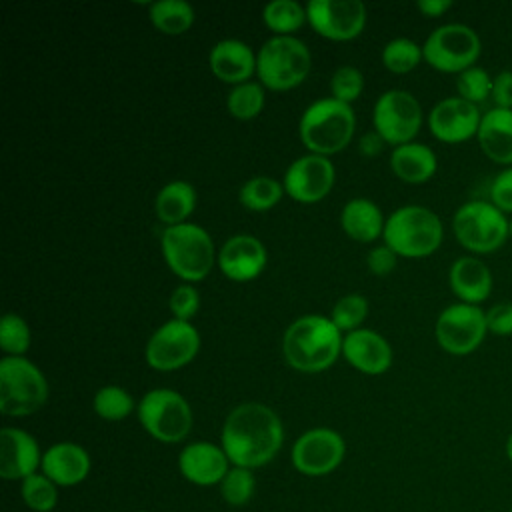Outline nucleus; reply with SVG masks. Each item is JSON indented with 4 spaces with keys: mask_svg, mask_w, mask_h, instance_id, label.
<instances>
[{
    "mask_svg": "<svg viewBox=\"0 0 512 512\" xmlns=\"http://www.w3.org/2000/svg\"><path fill=\"white\" fill-rule=\"evenodd\" d=\"M220 440L230 464L252 470L268 464L278 454L284 428L270 406L244 402L226 416Z\"/></svg>",
    "mask_w": 512,
    "mask_h": 512,
    "instance_id": "nucleus-1",
    "label": "nucleus"
},
{
    "mask_svg": "<svg viewBox=\"0 0 512 512\" xmlns=\"http://www.w3.org/2000/svg\"><path fill=\"white\" fill-rule=\"evenodd\" d=\"M342 332L322 314L296 318L282 336V354L288 366L298 372L316 374L330 368L342 354Z\"/></svg>",
    "mask_w": 512,
    "mask_h": 512,
    "instance_id": "nucleus-2",
    "label": "nucleus"
},
{
    "mask_svg": "<svg viewBox=\"0 0 512 512\" xmlns=\"http://www.w3.org/2000/svg\"><path fill=\"white\" fill-rule=\"evenodd\" d=\"M356 130V116L350 104L332 96L314 100L300 116L298 134L310 154L330 156L344 150Z\"/></svg>",
    "mask_w": 512,
    "mask_h": 512,
    "instance_id": "nucleus-3",
    "label": "nucleus"
},
{
    "mask_svg": "<svg viewBox=\"0 0 512 512\" xmlns=\"http://www.w3.org/2000/svg\"><path fill=\"white\" fill-rule=\"evenodd\" d=\"M384 244L402 258H426L444 240V226L436 212L420 204L396 208L384 224Z\"/></svg>",
    "mask_w": 512,
    "mask_h": 512,
    "instance_id": "nucleus-4",
    "label": "nucleus"
},
{
    "mask_svg": "<svg viewBox=\"0 0 512 512\" xmlns=\"http://www.w3.org/2000/svg\"><path fill=\"white\" fill-rule=\"evenodd\" d=\"M160 248L168 268L188 284L204 280L218 256L208 230L192 222L166 226L160 236Z\"/></svg>",
    "mask_w": 512,
    "mask_h": 512,
    "instance_id": "nucleus-5",
    "label": "nucleus"
},
{
    "mask_svg": "<svg viewBox=\"0 0 512 512\" xmlns=\"http://www.w3.org/2000/svg\"><path fill=\"white\" fill-rule=\"evenodd\" d=\"M452 232L472 254H492L510 238V218L490 200H468L452 216Z\"/></svg>",
    "mask_w": 512,
    "mask_h": 512,
    "instance_id": "nucleus-6",
    "label": "nucleus"
},
{
    "mask_svg": "<svg viewBox=\"0 0 512 512\" xmlns=\"http://www.w3.org/2000/svg\"><path fill=\"white\" fill-rule=\"evenodd\" d=\"M312 56L296 36H272L256 54V76L270 90H290L302 84L310 72Z\"/></svg>",
    "mask_w": 512,
    "mask_h": 512,
    "instance_id": "nucleus-7",
    "label": "nucleus"
},
{
    "mask_svg": "<svg viewBox=\"0 0 512 512\" xmlns=\"http://www.w3.org/2000/svg\"><path fill=\"white\" fill-rule=\"evenodd\" d=\"M48 400V382L42 370L24 356L0 360V412L6 416H28Z\"/></svg>",
    "mask_w": 512,
    "mask_h": 512,
    "instance_id": "nucleus-8",
    "label": "nucleus"
},
{
    "mask_svg": "<svg viewBox=\"0 0 512 512\" xmlns=\"http://www.w3.org/2000/svg\"><path fill=\"white\" fill-rule=\"evenodd\" d=\"M482 40L474 28L462 22H448L434 28L422 44L424 62L444 74H460L476 66Z\"/></svg>",
    "mask_w": 512,
    "mask_h": 512,
    "instance_id": "nucleus-9",
    "label": "nucleus"
},
{
    "mask_svg": "<svg viewBox=\"0 0 512 512\" xmlns=\"http://www.w3.org/2000/svg\"><path fill=\"white\" fill-rule=\"evenodd\" d=\"M136 412L142 428L164 444L180 442L192 430V408L188 400L170 388L148 390L140 398Z\"/></svg>",
    "mask_w": 512,
    "mask_h": 512,
    "instance_id": "nucleus-10",
    "label": "nucleus"
},
{
    "mask_svg": "<svg viewBox=\"0 0 512 512\" xmlns=\"http://www.w3.org/2000/svg\"><path fill=\"white\" fill-rule=\"evenodd\" d=\"M422 120L420 102L412 92L402 88H392L380 94L372 110L374 130L386 144L394 146L414 142L422 128Z\"/></svg>",
    "mask_w": 512,
    "mask_h": 512,
    "instance_id": "nucleus-11",
    "label": "nucleus"
},
{
    "mask_svg": "<svg viewBox=\"0 0 512 512\" xmlns=\"http://www.w3.org/2000/svg\"><path fill=\"white\" fill-rule=\"evenodd\" d=\"M486 334V310L464 302L446 306L434 324L438 346L452 356L472 354L484 342Z\"/></svg>",
    "mask_w": 512,
    "mask_h": 512,
    "instance_id": "nucleus-12",
    "label": "nucleus"
},
{
    "mask_svg": "<svg viewBox=\"0 0 512 512\" xmlns=\"http://www.w3.org/2000/svg\"><path fill=\"white\" fill-rule=\"evenodd\" d=\"M200 350V334L192 322L186 320H168L158 326L146 342L144 358L150 368L158 372H172L188 362Z\"/></svg>",
    "mask_w": 512,
    "mask_h": 512,
    "instance_id": "nucleus-13",
    "label": "nucleus"
},
{
    "mask_svg": "<svg viewBox=\"0 0 512 512\" xmlns=\"http://www.w3.org/2000/svg\"><path fill=\"white\" fill-rule=\"evenodd\" d=\"M344 438L332 428H310L292 446V464L304 476H326L344 460Z\"/></svg>",
    "mask_w": 512,
    "mask_h": 512,
    "instance_id": "nucleus-14",
    "label": "nucleus"
},
{
    "mask_svg": "<svg viewBox=\"0 0 512 512\" xmlns=\"http://www.w3.org/2000/svg\"><path fill=\"white\" fill-rule=\"evenodd\" d=\"M308 24L328 40H352L366 24V6L360 0H310Z\"/></svg>",
    "mask_w": 512,
    "mask_h": 512,
    "instance_id": "nucleus-15",
    "label": "nucleus"
},
{
    "mask_svg": "<svg viewBox=\"0 0 512 512\" xmlns=\"http://www.w3.org/2000/svg\"><path fill=\"white\" fill-rule=\"evenodd\" d=\"M334 164L328 156L306 154L296 158L284 172V192L302 204H314L328 196L334 186Z\"/></svg>",
    "mask_w": 512,
    "mask_h": 512,
    "instance_id": "nucleus-16",
    "label": "nucleus"
},
{
    "mask_svg": "<svg viewBox=\"0 0 512 512\" xmlns=\"http://www.w3.org/2000/svg\"><path fill=\"white\" fill-rule=\"evenodd\" d=\"M480 108L460 96L442 98L428 112L430 134L444 144H462L470 138H476L480 120Z\"/></svg>",
    "mask_w": 512,
    "mask_h": 512,
    "instance_id": "nucleus-17",
    "label": "nucleus"
},
{
    "mask_svg": "<svg viewBox=\"0 0 512 512\" xmlns=\"http://www.w3.org/2000/svg\"><path fill=\"white\" fill-rule=\"evenodd\" d=\"M268 254L264 244L252 234H234L218 250L216 264L234 282H250L266 268Z\"/></svg>",
    "mask_w": 512,
    "mask_h": 512,
    "instance_id": "nucleus-18",
    "label": "nucleus"
},
{
    "mask_svg": "<svg viewBox=\"0 0 512 512\" xmlns=\"http://www.w3.org/2000/svg\"><path fill=\"white\" fill-rule=\"evenodd\" d=\"M342 356L362 374L378 376L392 366V348L388 340L370 328H358L344 334Z\"/></svg>",
    "mask_w": 512,
    "mask_h": 512,
    "instance_id": "nucleus-19",
    "label": "nucleus"
},
{
    "mask_svg": "<svg viewBox=\"0 0 512 512\" xmlns=\"http://www.w3.org/2000/svg\"><path fill=\"white\" fill-rule=\"evenodd\" d=\"M40 464L42 454L32 434L12 426L0 430V476L4 480H24L36 474Z\"/></svg>",
    "mask_w": 512,
    "mask_h": 512,
    "instance_id": "nucleus-20",
    "label": "nucleus"
},
{
    "mask_svg": "<svg viewBox=\"0 0 512 512\" xmlns=\"http://www.w3.org/2000/svg\"><path fill=\"white\" fill-rule=\"evenodd\" d=\"M228 456L222 446L212 442H190L178 456V468L182 476L198 486L220 484L228 474Z\"/></svg>",
    "mask_w": 512,
    "mask_h": 512,
    "instance_id": "nucleus-21",
    "label": "nucleus"
},
{
    "mask_svg": "<svg viewBox=\"0 0 512 512\" xmlns=\"http://www.w3.org/2000/svg\"><path fill=\"white\" fill-rule=\"evenodd\" d=\"M448 284L458 302L480 306L492 294V270L478 256H460L448 270Z\"/></svg>",
    "mask_w": 512,
    "mask_h": 512,
    "instance_id": "nucleus-22",
    "label": "nucleus"
},
{
    "mask_svg": "<svg viewBox=\"0 0 512 512\" xmlns=\"http://www.w3.org/2000/svg\"><path fill=\"white\" fill-rule=\"evenodd\" d=\"M208 64L216 78L236 86L248 82L256 72V54L246 42L238 38H224L210 48Z\"/></svg>",
    "mask_w": 512,
    "mask_h": 512,
    "instance_id": "nucleus-23",
    "label": "nucleus"
},
{
    "mask_svg": "<svg viewBox=\"0 0 512 512\" xmlns=\"http://www.w3.org/2000/svg\"><path fill=\"white\" fill-rule=\"evenodd\" d=\"M40 468L56 486H74L88 476L90 456L80 444L56 442L42 454Z\"/></svg>",
    "mask_w": 512,
    "mask_h": 512,
    "instance_id": "nucleus-24",
    "label": "nucleus"
},
{
    "mask_svg": "<svg viewBox=\"0 0 512 512\" xmlns=\"http://www.w3.org/2000/svg\"><path fill=\"white\" fill-rule=\"evenodd\" d=\"M476 140L488 160L502 168L512 166V110L494 106L486 110Z\"/></svg>",
    "mask_w": 512,
    "mask_h": 512,
    "instance_id": "nucleus-25",
    "label": "nucleus"
},
{
    "mask_svg": "<svg viewBox=\"0 0 512 512\" xmlns=\"http://www.w3.org/2000/svg\"><path fill=\"white\" fill-rule=\"evenodd\" d=\"M390 168L400 180L408 184H422L436 174L438 158L430 146L414 140L394 146L390 154Z\"/></svg>",
    "mask_w": 512,
    "mask_h": 512,
    "instance_id": "nucleus-26",
    "label": "nucleus"
},
{
    "mask_svg": "<svg viewBox=\"0 0 512 512\" xmlns=\"http://www.w3.org/2000/svg\"><path fill=\"white\" fill-rule=\"evenodd\" d=\"M340 224L356 242H372L384 234V216L376 202L368 198H352L342 206Z\"/></svg>",
    "mask_w": 512,
    "mask_h": 512,
    "instance_id": "nucleus-27",
    "label": "nucleus"
},
{
    "mask_svg": "<svg viewBox=\"0 0 512 512\" xmlns=\"http://www.w3.org/2000/svg\"><path fill=\"white\" fill-rule=\"evenodd\" d=\"M194 208H196V190L186 180H172L164 184L154 198V212L168 226L186 222V218L194 212Z\"/></svg>",
    "mask_w": 512,
    "mask_h": 512,
    "instance_id": "nucleus-28",
    "label": "nucleus"
},
{
    "mask_svg": "<svg viewBox=\"0 0 512 512\" xmlns=\"http://www.w3.org/2000/svg\"><path fill=\"white\" fill-rule=\"evenodd\" d=\"M150 22L162 34H182L194 24V8L186 0H156L148 6Z\"/></svg>",
    "mask_w": 512,
    "mask_h": 512,
    "instance_id": "nucleus-29",
    "label": "nucleus"
},
{
    "mask_svg": "<svg viewBox=\"0 0 512 512\" xmlns=\"http://www.w3.org/2000/svg\"><path fill=\"white\" fill-rule=\"evenodd\" d=\"M282 194H286L282 182L260 174V176L248 178L240 186L238 200L244 208H248L252 212H266L280 202Z\"/></svg>",
    "mask_w": 512,
    "mask_h": 512,
    "instance_id": "nucleus-30",
    "label": "nucleus"
},
{
    "mask_svg": "<svg viewBox=\"0 0 512 512\" xmlns=\"http://www.w3.org/2000/svg\"><path fill=\"white\" fill-rule=\"evenodd\" d=\"M262 20L276 36H290L308 20L306 6L296 0H272L262 8Z\"/></svg>",
    "mask_w": 512,
    "mask_h": 512,
    "instance_id": "nucleus-31",
    "label": "nucleus"
},
{
    "mask_svg": "<svg viewBox=\"0 0 512 512\" xmlns=\"http://www.w3.org/2000/svg\"><path fill=\"white\" fill-rule=\"evenodd\" d=\"M228 112L238 120L256 118L264 108V86L260 82H242L232 86L226 98Z\"/></svg>",
    "mask_w": 512,
    "mask_h": 512,
    "instance_id": "nucleus-32",
    "label": "nucleus"
},
{
    "mask_svg": "<svg viewBox=\"0 0 512 512\" xmlns=\"http://www.w3.org/2000/svg\"><path fill=\"white\" fill-rule=\"evenodd\" d=\"M424 60L422 46L412 38H392L382 48V64L394 74H406Z\"/></svg>",
    "mask_w": 512,
    "mask_h": 512,
    "instance_id": "nucleus-33",
    "label": "nucleus"
},
{
    "mask_svg": "<svg viewBox=\"0 0 512 512\" xmlns=\"http://www.w3.org/2000/svg\"><path fill=\"white\" fill-rule=\"evenodd\" d=\"M92 408L102 420L118 422L124 420L134 410V400L122 386L106 384L94 394Z\"/></svg>",
    "mask_w": 512,
    "mask_h": 512,
    "instance_id": "nucleus-34",
    "label": "nucleus"
},
{
    "mask_svg": "<svg viewBox=\"0 0 512 512\" xmlns=\"http://www.w3.org/2000/svg\"><path fill=\"white\" fill-rule=\"evenodd\" d=\"M22 500L34 512H50L58 502V488L46 474H32L22 480Z\"/></svg>",
    "mask_w": 512,
    "mask_h": 512,
    "instance_id": "nucleus-35",
    "label": "nucleus"
},
{
    "mask_svg": "<svg viewBox=\"0 0 512 512\" xmlns=\"http://www.w3.org/2000/svg\"><path fill=\"white\" fill-rule=\"evenodd\" d=\"M32 336L26 320L14 312H8L0 320V346L6 356H24L30 348Z\"/></svg>",
    "mask_w": 512,
    "mask_h": 512,
    "instance_id": "nucleus-36",
    "label": "nucleus"
},
{
    "mask_svg": "<svg viewBox=\"0 0 512 512\" xmlns=\"http://www.w3.org/2000/svg\"><path fill=\"white\" fill-rule=\"evenodd\" d=\"M368 316V300L362 294H346L342 296L330 312V320L338 326L340 332L358 330L360 324Z\"/></svg>",
    "mask_w": 512,
    "mask_h": 512,
    "instance_id": "nucleus-37",
    "label": "nucleus"
},
{
    "mask_svg": "<svg viewBox=\"0 0 512 512\" xmlns=\"http://www.w3.org/2000/svg\"><path fill=\"white\" fill-rule=\"evenodd\" d=\"M492 78L482 66H472L456 76V92L460 98L480 106L492 94Z\"/></svg>",
    "mask_w": 512,
    "mask_h": 512,
    "instance_id": "nucleus-38",
    "label": "nucleus"
},
{
    "mask_svg": "<svg viewBox=\"0 0 512 512\" xmlns=\"http://www.w3.org/2000/svg\"><path fill=\"white\" fill-rule=\"evenodd\" d=\"M254 474L250 468L232 466L220 482V494L230 506H244L254 494Z\"/></svg>",
    "mask_w": 512,
    "mask_h": 512,
    "instance_id": "nucleus-39",
    "label": "nucleus"
},
{
    "mask_svg": "<svg viewBox=\"0 0 512 512\" xmlns=\"http://www.w3.org/2000/svg\"><path fill=\"white\" fill-rule=\"evenodd\" d=\"M362 90H364V74L356 66L344 64L334 70V74L330 78L332 98H336L344 104H352L354 100L360 98Z\"/></svg>",
    "mask_w": 512,
    "mask_h": 512,
    "instance_id": "nucleus-40",
    "label": "nucleus"
},
{
    "mask_svg": "<svg viewBox=\"0 0 512 512\" xmlns=\"http://www.w3.org/2000/svg\"><path fill=\"white\" fill-rule=\"evenodd\" d=\"M168 308L172 312V316L176 320H186L190 322V318L198 312L200 308V294L198 290L184 282V284H178L172 294H170V300H168Z\"/></svg>",
    "mask_w": 512,
    "mask_h": 512,
    "instance_id": "nucleus-41",
    "label": "nucleus"
},
{
    "mask_svg": "<svg viewBox=\"0 0 512 512\" xmlns=\"http://www.w3.org/2000/svg\"><path fill=\"white\" fill-rule=\"evenodd\" d=\"M490 202L506 216H512V166L502 168L494 176L490 184Z\"/></svg>",
    "mask_w": 512,
    "mask_h": 512,
    "instance_id": "nucleus-42",
    "label": "nucleus"
},
{
    "mask_svg": "<svg viewBox=\"0 0 512 512\" xmlns=\"http://www.w3.org/2000/svg\"><path fill=\"white\" fill-rule=\"evenodd\" d=\"M486 328L494 336H512V302H496L486 310Z\"/></svg>",
    "mask_w": 512,
    "mask_h": 512,
    "instance_id": "nucleus-43",
    "label": "nucleus"
},
{
    "mask_svg": "<svg viewBox=\"0 0 512 512\" xmlns=\"http://www.w3.org/2000/svg\"><path fill=\"white\" fill-rule=\"evenodd\" d=\"M396 262L398 254L386 244L374 246L366 256V264L374 276H388L396 268Z\"/></svg>",
    "mask_w": 512,
    "mask_h": 512,
    "instance_id": "nucleus-44",
    "label": "nucleus"
},
{
    "mask_svg": "<svg viewBox=\"0 0 512 512\" xmlns=\"http://www.w3.org/2000/svg\"><path fill=\"white\" fill-rule=\"evenodd\" d=\"M490 100L494 108L512 110V70H502L492 78Z\"/></svg>",
    "mask_w": 512,
    "mask_h": 512,
    "instance_id": "nucleus-45",
    "label": "nucleus"
},
{
    "mask_svg": "<svg viewBox=\"0 0 512 512\" xmlns=\"http://www.w3.org/2000/svg\"><path fill=\"white\" fill-rule=\"evenodd\" d=\"M416 8L426 16V18H438L444 12L452 8V0H418Z\"/></svg>",
    "mask_w": 512,
    "mask_h": 512,
    "instance_id": "nucleus-46",
    "label": "nucleus"
},
{
    "mask_svg": "<svg viewBox=\"0 0 512 512\" xmlns=\"http://www.w3.org/2000/svg\"><path fill=\"white\" fill-rule=\"evenodd\" d=\"M382 144H384L382 136H380V134L374 130V132H366V134L360 138V142H358V148H360V154H362V156H368V158H372V156L380 154V150H382Z\"/></svg>",
    "mask_w": 512,
    "mask_h": 512,
    "instance_id": "nucleus-47",
    "label": "nucleus"
},
{
    "mask_svg": "<svg viewBox=\"0 0 512 512\" xmlns=\"http://www.w3.org/2000/svg\"><path fill=\"white\" fill-rule=\"evenodd\" d=\"M504 450H506V458L512 462V432L508 434V438H506V446H504Z\"/></svg>",
    "mask_w": 512,
    "mask_h": 512,
    "instance_id": "nucleus-48",
    "label": "nucleus"
},
{
    "mask_svg": "<svg viewBox=\"0 0 512 512\" xmlns=\"http://www.w3.org/2000/svg\"><path fill=\"white\" fill-rule=\"evenodd\" d=\"M510 238H512V216H510Z\"/></svg>",
    "mask_w": 512,
    "mask_h": 512,
    "instance_id": "nucleus-49",
    "label": "nucleus"
},
{
    "mask_svg": "<svg viewBox=\"0 0 512 512\" xmlns=\"http://www.w3.org/2000/svg\"><path fill=\"white\" fill-rule=\"evenodd\" d=\"M508 512H512V508H510V510H508Z\"/></svg>",
    "mask_w": 512,
    "mask_h": 512,
    "instance_id": "nucleus-50",
    "label": "nucleus"
}]
</instances>
